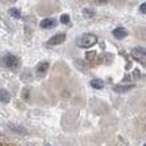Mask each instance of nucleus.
Segmentation results:
<instances>
[{
	"mask_svg": "<svg viewBox=\"0 0 146 146\" xmlns=\"http://www.w3.org/2000/svg\"><path fill=\"white\" fill-rule=\"evenodd\" d=\"M98 42V36L95 34H91V33H87V34H83L81 36H78L77 39V46L83 47V49H89L94 45H96Z\"/></svg>",
	"mask_w": 146,
	"mask_h": 146,
	"instance_id": "obj_1",
	"label": "nucleus"
},
{
	"mask_svg": "<svg viewBox=\"0 0 146 146\" xmlns=\"http://www.w3.org/2000/svg\"><path fill=\"white\" fill-rule=\"evenodd\" d=\"M1 64L4 65L5 68H11V69H15L18 66V64H19V60L15 57V56H12L10 53H7L4 54L3 57H1Z\"/></svg>",
	"mask_w": 146,
	"mask_h": 146,
	"instance_id": "obj_2",
	"label": "nucleus"
},
{
	"mask_svg": "<svg viewBox=\"0 0 146 146\" xmlns=\"http://www.w3.org/2000/svg\"><path fill=\"white\" fill-rule=\"evenodd\" d=\"M131 57L138 62L146 65V47H135L131 50Z\"/></svg>",
	"mask_w": 146,
	"mask_h": 146,
	"instance_id": "obj_3",
	"label": "nucleus"
},
{
	"mask_svg": "<svg viewBox=\"0 0 146 146\" xmlns=\"http://www.w3.org/2000/svg\"><path fill=\"white\" fill-rule=\"evenodd\" d=\"M65 41V34H56L54 36H52L49 41H47V46H54V45H60Z\"/></svg>",
	"mask_w": 146,
	"mask_h": 146,
	"instance_id": "obj_4",
	"label": "nucleus"
},
{
	"mask_svg": "<svg viewBox=\"0 0 146 146\" xmlns=\"http://www.w3.org/2000/svg\"><path fill=\"white\" fill-rule=\"evenodd\" d=\"M112 34H114V36L116 39H123V38L127 36V30L123 29V27H118V29H115L112 31Z\"/></svg>",
	"mask_w": 146,
	"mask_h": 146,
	"instance_id": "obj_5",
	"label": "nucleus"
},
{
	"mask_svg": "<svg viewBox=\"0 0 146 146\" xmlns=\"http://www.w3.org/2000/svg\"><path fill=\"white\" fill-rule=\"evenodd\" d=\"M56 23H57V22L54 21V19L47 18V19H43V21L41 22V27L42 29H52V27L56 26Z\"/></svg>",
	"mask_w": 146,
	"mask_h": 146,
	"instance_id": "obj_6",
	"label": "nucleus"
},
{
	"mask_svg": "<svg viewBox=\"0 0 146 146\" xmlns=\"http://www.w3.org/2000/svg\"><path fill=\"white\" fill-rule=\"evenodd\" d=\"M133 87H134V85H115L114 91H115V92H118V94H123V92L130 91Z\"/></svg>",
	"mask_w": 146,
	"mask_h": 146,
	"instance_id": "obj_7",
	"label": "nucleus"
},
{
	"mask_svg": "<svg viewBox=\"0 0 146 146\" xmlns=\"http://www.w3.org/2000/svg\"><path fill=\"white\" fill-rule=\"evenodd\" d=\"M10 94H8V91H5V89H0V102L1 103H8L10 102Z\"/></svg>",
	"mask_w": 146,
	"mask_h": 146,
	"instance_id": "obj_8",
	"label": "nucleus"
},
{
	"mask_svg": "<svg viewBox=\"0 0 146 146\" xmlns=\"http://www.w3.org/2000/svg\"><path fill=\"white\" fill-rule=\"evenodd\" d=\"M91 87L95 89H102L104 87V83H103V80H100V78H95L91 81Z\"/></svg>",
	"mask_w": 146,
	"mask_h": 146,
	"instance_id": "obj_9",
	"label": "nucleus"
},
{
	"mask_svg": "<svg viewBox=\"0 0 146 146\" xmlns=\"http://www.w3.org/2000/svg\"><path fill=\"white\" fill-rule=\"evenodd\" d=\"M47 68H49V64L47 62H41V64H38V66H36V72H38L39 76H41V74H45V72L47 70Z\"/></svg>",
	"mask_w": 146,
	"mask_h": 146,
	"instance_id": "obj_10",
	"label": "nucleus"
},
{
	"mask_svg": "<svg viewBox=\"0 0 146 146\" xmlns=\"http://www.w3.org/2000/svg\"><path fill=\"white\" fill-rule=\"evenodd\" d=\"M10 129L11 130H14L15 133H21V134H26L27 131H26V129H23V127H18V126H15V125H10Z\"/></svg>",
	"mask_w": 146,
	"mask_h": 146,
	"instance_id": "obj_11",
	"label": "nucleus"
},
{
	"mask_svg": "<svg viewBox=\"0 0 146 146\" xmlns=\"http://www.w3.org/2000/svg\"><path fill=\"white\" fill-rule=\"evenodd\" d=\"M83 14L85 18H92V16L95 15V11L94 10H89V8H85V10L83 11Z\"/></svg>",
	"mask_w": 146,
	"mask_h": 146,
	"instance_id": "obj_12",
	"label": "nucleus"
},
{
	"mask_svg": "<svg viewBox=\"0 0 146 146\" xmlns=\"http://www.w3.org/2000/svg\"><path fill=\"white\" fill-rule=\"evenodd\" d=\"M10 14L14 16V18H19V16H21V12H19V10H16V8H11Z\"/></svg>",
	"mask_w": 146,
	"mask_h": 146,
	"instance_id": "obj_13",
	"label": "nucleus"
},
{
	"mask_svg": "<svg viewBox=\"0 0 146 146\" xmlns=\"http://www.w3.org/2000/svg\"><path fill=\"white\" fill-rule=\"evenodd\" d=\"M60 21H61V23H64V25H68V23H69V15H66V14L61 15Z\"/></svg>",
	"mask_w": 146,
	"mask_h": 146,
	"instance_id": "obj_14",
	"label": "nucleus"
},
{
	"mask_svg": "<svg viewBox=\"0 0 146 146\" xmlns=\"http://www.w3.org/2000/svg\"><path fill=\"white\" fill-rule=\"evenodd\" d=\"M139 11H141L142 14H145L146 15V3H142L141 7H139Z\"/></svg>",
	"mask_w": 146,
	"mask_h": 146,
	"instance_id": "obj_15",
	"label": "nucleus"
},
{
	"mask_svg": "<svg viewBox=\"0 0 146 146\" xmlns=\"http://www.w3.org/2000/svg\"><path fill=\"white\" fill-rule=\"evenodd\" d=\"M143 146H146V143H145V145H143Z\"/></svg>",
	"mask_w": 146,
	"mask_h": 146,
	"instance_id": "obj_16",
	"label": "nucleus"
},
{
	"mask_svg": "<svg viewBox=\"0 0 146 146\" xmlns=\"http://www.w3.org/2000/svg\"><path fill=\"white\" fill-rule=\"evenodd\" d=\"M47 146H49V145H47Z\"/></svg>",
	"mask_w": 146,
	"mask_h": 146,
	"instance_id": "obj_17",
	"label": "nucleus"
}]
</instances>
